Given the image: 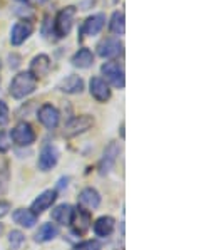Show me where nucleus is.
Wrapping results in <instances>:
<instances>
[{"label": "nucleus", "mask_w": 216, "mask_h": 250, "mask_svg": "<svg viewBox=\"0 0 216 250\" xmlns=\"http://www.w3.org/2000/svg\"><path fill=\"white\" fill-rule=\"evenodd\" d=\"M57 160H59V151H57L54 146L47 145L42 148L40 155H39V170L42 171H49L52 170L54 167L57 165Z\"/></svg>", "instance_id": "12"}, {"label": "nucleus", "mask_w": 216, "mask_h": 250, "mask_svg": "<svg viewBox=\"0 0 216 250\" xmlns=\"http://www.w3.org/2000/svg\"><path fill=\"white\" fill-rule=\"evenodd\" d=\"M113 2H118V0H113Z\"/></svg>", "instance_id": "32"}, {"label": "nucleus", "mask_w": 216, "mask_h": 250, "mask_svg": "<svg viewBox=\"0 0 216 250\" xmlns=\"http://www.w3.org/2000/svg\"><path fill=\"white\" fill-rule=\"evenodd\" d=\"M10 119V113H9V106L0 99V126H5Z\"/></svg>", "instance_id": "26"}, {"label": "nucleus", "mask_w": 216, "mask_h": 250, "mask_svg": "<svg viewBox=\"0 0 216 250\" xmlns=\"http://www.w3.org/2000/svg\"><path fill=\"white\" fill-rule=\"evenodd\" d=\"M10 203L9 202H0V218H3L5 215H9Z\"/></svg>", "instance_id": "28"}, {"label": "nucleus", "mask_w": 216, "mask_h": 250, "mask_svg": "<svg viewBox=\"0 0 216 250\" xmlns=\"http://www.w3.org/2000/svg\"><path fill=\"white\" fill-rule=\"evenodd\" d=\"M57 235H59V229H57L54 224H44L40 225V229L37 230L36 233V242L37 244H45V242L54 240Z\"/></svg>", "instance_id": "22"}, {"label": "nucleus", "mask_w": 216, "mask_h": 250, "mask_svg": "<svg viewBox=\"0 0 216 250\" xmlns=\"http://www.w3.org/2000/svg\"><path fill=\"white\" fill-rule=\"evenodd\" d=\"M37 118L47 129H54V128H57V125H59L60 114H59V111H57L56 107L47 103V104H44L40 109H39Z\"/></svg>", "instance_id": "11"}, {"label": "nucleus", "mask_w": 216, "mask_h": 250, "mask_svg": "<svg viewBox=\"0 0 216 250\" xmlns=\"http://www.w3.org/2000/svg\"><path fill=\"white\" fill-rule=\"evenodd\" d=\"M24 240H25L24 233L19 232V230H12V232L9 233V244L14 250H17L19 247H20V245L24 244Z\"/></svg>", "instance_id": "24"}, {"label": "nucleus", "mask_w": 216, "mask_h": 250, "mask_svg": "<svg viewBox=\"0 0 216 250\" xmlns=\"http://www.w3.org/2000/svg\"><path fill=\"white\" fill-rule=\"evenodd\" d=\"M122 52H124L122 42L119 39H113V37L104 39L101 44L98 45V54L101 57H104V59H114V57L121 56Z\"/></svg>", "instance_id": "7"}, {"label": "nucleus", "mask_w": 216, "mask_h": 250, "mask_svg": "<svg viewBox=\"0 0 216 250\" xmlns=\"http://www.w3.org/2000/svg\"><path fill=\"white\" fill-rule=\"evenodd\" d=\"M49 71H51V59H49V56L39 54V56L34 57L32 62H30V69H29L30 74H34L39 79V78H44Z\"/></svg>", "instance_id": "15"}, {"label": "nucleus", "mask_w": 216, "mask_h": 250, "mask_svg": "<svg viewBox=\"0 0 216 250\" xmlns=\"http://www.w3.org/2000/svg\"><path fill=\"white\" fill-rule=\"evenodd\" d=\"M101 72H102V76L106 78V81L111 84V86L118 87V89H124V86H126L124 69H122V66L119 62L111 61V62L102 64Z\"/></svg>", "instance_id": "3"}, {"label": "nucleus", "mask_w": 216, "mask_h": 250, "mask_svg": "<svg viewBox=\"0 0 216 250\" xmlns=\"http://www.w3.org/2000/svg\"><path fill=\"white\" fill-rule=\"evenodd\" d=\"M71 62H72V66H76L79 69H87L92 66V62H94V54H92L87 47H82L72 56Z\"/></svg>", "instance_id": "19"}, {"label": "nucleus", "mask_w": 216, "mask_h": 250, "mask_svg": "<svg viewBox=\"0 0 216 250\" xmlns=\"http://www.w3.org/2000/svg\"><path fill=\"white\" fill-rule=\"evenodd\" d=\"M106 25V15L104 14H94L91 17L86 19L82 29H80V36L79 39H82L84 36H98L102 30V27Z\"/></svg>", "instance_id": "8"}, {"label": "nucleus", "mask_w": 216, "mask_h": 250, "mask_svg": "<svg viewBox=\"0 0 216 250\" xmlns=\"http://www.w3.org/2000/svg\"><path fill=\"white\" fill-rule=\"evenodd\" d=\"M116 220L113 217H101L94 224V233L98 237H109L114 230Z\"/></svg>", "instance_id": "21"}, {"label": "nucleus", "mask_w": 216, "mask_h": 250, "mask_svg": "<svg viewBox=\"0 0 216 250\" xmlns=\"http://www.w3.org/2000/svg\"><path fill=\"white\" fill-rule=\"evenodd\" d=\"M59 89L65 94H80L84 91V81L79 76H69L64 81H60Z\"/></svg>", "instance_id": "17"}, {"label": "nucleus", "mask_w": 216, "mask_h": 250, "mask_svg": "<svg viewBox=\"0 0 216 250\" xmlns=\"http://www.w3.org/2000/svg\"><path fill=\"white\" fill-rule=\"evenodd\" d=\"M10 134H7V133H0V153H5V151H9V148H10Z\"/></svg>", "instance_id": "27"}, {"label": "nucleus", "mask_w": 216, "mask_h": 250, "mask_svg": "<svg viewBox=\"0 0 216 250\" xmlns=\"http://www.w3.org/2000/svg\"><path fill=\"white\" fill-rule=\"evenodd\" d=\"M37 87V78L34 74H30L29 71L19 72L17 76L12 79L9 87V92L14 99H24L29 94H32Z\"/></svg>", "instance_id": "1"}, {"label": "nucleus", "mask_w": 216, "mask_h": 250, "mask_svg": "<svg viewBox=\"0 0 216 250\" xmlns=\"http://www.w3.org/2000/svg\"><path fill=\"white\" fill-rule=\"evenodd\" d=\"M72 218H74V208H72L69 203H62V205H57L52 210V220L57 222L59 225H71Z\"/></svg>", "instance_id": "16"}, {"label": "nucleus", "mask_w": 216, "mask_h": 250, "mask_svg": "<svg viewBox=\"0 0 216 250\" xmlns=\"http://www.w3.org/2000/svg\"><path fill=\"white\" fill-rule=\"evenodd\" d=\"M17 2H27V0H17Z\"/></svg>", "instance_id": "31"}, {"label": "nucleus", "mask_w": 216, "mask_h": 250, "mask_svg": "<svg viewBox=\"0 0 216 250\" xmlns=\"http://www.w3.org/2000/svg\"><path fill=\"white\" fill-rule=\"evenodd\" d=\"M37 2H39V3H45L47 0H37Z\"/></svg>", "instance_id": "30"}, {"label": "nucleus", "mask_w": 216, "mask_h": 250, "mask_svg": "<svg viewBox=\"0 0 216 250\" xmlns=\"http://www.w3.org/2000/svg\"><path fill=\"white\" fill-rule=\"evenodd\" d=\"M99 205H101V195L96 188H84L79 193V208L91 211L98 208Z\"/></svg>", "instance_id": "9"}, {"label": "nucleus", "mask_w": 216, "mask_h": 250, "mask_svg": "<svg viewBox=\"0 0 216 250\" xmlns=\"http://www.w3.org/2000/svg\"><path fill=\"white\" fill-rule=\"evenodd\" d=\"M89 91L92 98L99 103H106L111 98V89L102 78H92L89 83Z\"/></svg>", "instance_id": "14"}, {"label": "nucleus", "mask_w": 216, "mask_h": 250, "mask_svg": "<svg viewBox=\"0 0 216 250\" xmlns=\"http://www.w3.org/2000/svg\"><path fill=\"white\" fill-rule=\"evenodd\" d=\"M2 233H3V225L0 224V235H2Z\"/></svg>", "instance_id": "29"}, {"label": "nucleus", "mask_w": 216, "mask_h": 250, "mask_svg": "<svg viewBox=\"0 0 216 250\" xmlns=\"http://www.w3.org/2000/svg\"><path fill=\"white\" fill-rule=\"evenodd\" d=\"M57 200V191L56 190H45L42 191L39 197L32 202V207H30V211L34 215H40L42 211H45L47 208H51L52 203Z\"/></svg>", "instance_id": "10"}, {"label": "nucleus", "mask_w": 216, "mask_h": 250, "mask_svg": "<svg viewBox=\"0 0 216 250\" xmlns=\"http://www.w3.org/2000/svg\"><path fill=\"white\" fill-rule=\"evenodd\" d=\"M10 140L19 146H30L36 141V133L29 123H19L10 133Z\"/></svg>", "instance_id": "5"}, {"label": "nucleus", "mask_w": 216, "mask_h": 250, "mask_svg": "<svg viewBox=\"0 0 216 250\" xmlns=\"http://www.w3.org/2000/svg\"><path fill=\"white\" fill-rule=\"evenodd\" d=\"M92 126H94V118L89 116V114L74 116L72 119H69V123L64 126V136L72 138V136H76V134L86 133Z\"/></svg>", "instance_id": "4"}, {"label": "nucleus", "mask_w": 216, "mask_h": 250, "mask_svg": "<svg viewBox=\"0 0 216 250\" xmlns=\"http://www.w3.org/2000/svg\"><path fill=\"white\" fill-rule=\"evenodd\" d=\"M119 146L118 143H114V141H111L109 145H107V148L104 149V155L101 158V163H99V171H101V175H106V173H109L111 168L114 167L116 160H118L119 156Z\"/></svg>", "instance_id": "13"}, {"label": "nucleus", "mask_w": 216, "mask_h": 250, "mask_svg": "<svg viewBox=\"0 0 216 250\" xmlns=\"http://www.w3.org/2000/svg\"><path fill=\"white\" fill-rule=\"evenodd\" d=\"M32 32H34L32 22H29V21L17 22V24L12 27V30H10V44L12 45L24 44V42L32 36Z\"/></svg>", "instance_id": "6"}, {"label": "nucleus", "mask_w": 216, "mask_h": 250, "mask_svg": "<svg viewBox=\"0 0 216 250\" xmlns=\"http://www.w3.org/2000/svg\"><path fill=\"white\" fill-rule=\"evenodd\" d=\"M12 218H14L15 224L25 227V229H32V227L37 224V215H34L32 211L25 210V208L15 210L12 213Z\"/></svg>", "instance_id": "20"}, {"label": "nucleus", "mask_w": 216, "mask_h": 250, "mask_svg": "<svg viewBox=\"0 0 216 250\" xmlns=\"http://www.w3.org/2000/svg\"><path fill=\"white\" fill-rule=\"evenodd\" d=\"M102 245L99 240H86V242H80L77 244L74 250H101Z\"/></svg>", "instance_id": "25"}, {"label": "nucleus", "mask_w": 216, "mask_h": 250, "mask_svg": "<svg viewBox=\"0 0 216 250\" xmlns=\"http://www.w3.org/2000/svg\"><path fill=\"white\" fill-rule=\"evenodd\" d=\"M74 17H76V7L72 5L64 7L62 10L57 12L56 19H54V34H56V37H59V39L67 37V34L72 29Z\"/></svg>", "instance_id": "2"}, {"label": "nucleus", "mask_w": 216, "mask_h": 250, "mask_svg": "<svg viewBox=\"0 0 216 250\" xmlns=\"http://www.w3.org/2000/svg\"><path fill=\"white\" fill-rule=\"evenodd\" d=\"M109 30L116 36H122L126 30V21H124V12L122 10H116V12L111 15L109 21Z\"/></svg>", "instance_id": "23"}, {"label": "nucleus", "mask_w": 216, "mask_h": 250, "mask_svg": "<svg viewBox=\"0 0 216 250\" xmlns=\"http://www.w3.org/2000/svg\"><path fill=\"white\" fill-rule=\"evenodd\" d=\"M91 224V213L84 208L74 210V218H72V227H74L76 233H84L87 229H89Z\"/></svg>", "instance_id": "18"}]
</instances>
